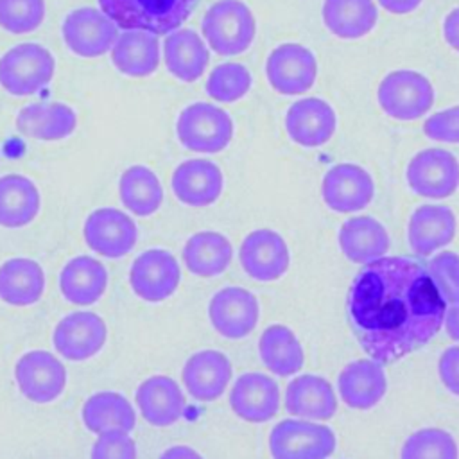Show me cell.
I'll use <instances>...</instances> for the list:
<instances>
[{
    "label": "cell",
    "mask_w": 459,
    "mask_h": 459,
    "mask_svg": "<svg viewBox=\"0 0 459 459\" xmlns=\"http://www.w3.org/2000/svg\"><path fill=\"white\" fill-rule=\"evenodd\" d=\"M445 310L427 267L409 256L364 264L346 298L357 342L382 366L423 348L443 326Z\"/></svg>",
    "instance_id": "1"
},
{
    "label": "cell",
    "mask_w": 459,
    "mask_h": 459,
    "mask_svg": "<svg viewBox=\"0 0 459 459\" xmlns=\"http://www.w3.org/2000/svg\"><path fill=\"white\" fill-rule=\"evenodd\" d=\"M199 0H99L100 11L124 30L138 29L156 36L179 29Z\"/></svg>",
    "instance_id": "2"
},
{
    "label": "cell",
    "mask_w": 459,
    "mask_h": 459,
    "mask_svg": "<svg viewBox=\"0 0 459 459\" xmlns=\"http://www.w3.org/2000/svg\"><path fill=\"white\" fill-rule=\"evenodd\" d=\"M201 32L219 56H237L255 41L256 20L242 0H219L204 13Z\"/></svg>",
    "instance_id": "3"
},
{
    "label": "cell",
    "mask_w": 459,
    "mask_h": 459,
    "mask_svg": "<svg viewBox=\"0 0 459 459\" xmlns=\"http://www.w3.org/2000/svg\"><path fill=\"white\" fill-rule=\"evenodd\" d=\"M56 72L52 52L34 41L18 43L0 57V86L16 97L41 91Z\"/></svg>",
    "instance_id": "4"
},
{
    "label": "cell",
    "mask_w": 459,
    "mask_h": 459,
    "mask_svg": "<svg viewBox=\"0 0 459 459\" xmlns=\"http://www.w3.org/2000/svg\"><path fill=\"white\" fill-rule=\"evenodd\" d=\"M176 136L188 151L215 154L230 145L233 120L228 111L212 102H192L178 115Z\"/></svg>",
    "instance_id": "5"
},
{
    "label": "cell",
    "mask_w": 459,
    "mask_h": 459,
    "mask_svg": "<svg viewBox=\"0 0 459 459\" xmlns=\"http://www.w3.org/2000/svg\"><path fill=\"white\" fill-rule=\"evenodd\" d=\"M377 100L382 111L394 120H418L434 104V86L421 72L400 68L380 81Z\"/></svg>",
    "instance_id": "6"
},
{
    "label": "cell",
    "mask_w": 459,
    "mask_h": 459,
    "mask_svg": "<svg viewBox=\"0 0 459 459\" xmlns=\"http://www.w3.org/2000/svg\"><path fill=\"white\" fill-rule=\"evenodd\" d=\"M337 437L328 425L303 418H285L269 434L273 459H328Z\"/></svg>",
    "instance_id": "7"
},
{
    "label": "cell",
    "mask_w": 459,
    "mask_h": 459,
    "mask_svg": "<svg viewBox=\"0 0 459 459\" xmlns=\"http://www.w3.org/2000/svg\"><path fill=\"white\" fill-rule=\"evenodd\" d=\"M405 181L420 197L446 199L459 188V161L446 149H421L409 160Z\"/></svg>",
    "instance_id": "8"
},
{
    "label": "cell",
    "mask_w": 459,
    "mask_h": 459,
    "mask_svg": "<svg viewBox=\"0 0 459 459\" xmlns=\"http://www.w3.org/2000/svg\"><path fill=\"white\" fill-rule=\"evenodd\" d=\"M66 368L47 350L25 351L14 366V380L23 398L32 403H50L66 387Z\"/></svg>",
    "instance_id": "9"
},
{
    "label": "cell",
    "mask_w": 459,
    "mask_h": 459,
    "mask_svg": "<svg viewBox=\"0 0 459 459\" xmlns=\"http://www.w3.org/2000/svg\"><path fill=\"white\" fill-rule=\"evenodd\" d=\"M179 281V262L163 247L142 251L129 269V285L133 292L149 303H160L170 298L178 290Z\"/></svg>",
    "instance_id": "10"
},
{
    "label": "cell",
    "mask_w": 459,
    "mask_h": 459,
    "mask_svg": "<svg viewBox=\"0 0 459 459\" xmlns=\"http://www.w3.org/2000/svg\"><path fill=\"white\" fill-rule=\"evenodd\" d=\"M63 39L79 57H99L111 50L118 38V25L95 7H77L61 23Z\"/></svg>",
    "instance_id": "11"
},
{
    "label": "cell",
    "mask_w": 459,
    "mask_h": 459,
    "mask_svg": "<svg viewBox=\"0 0 459 459\" xmlns=\"http://www.w3.org/2000/svg\"><path fill=\"white\" fill-rule=\"evenodd\" d=\"M317 75L314 52L301 43H281L271 50L265 61V77L271 88L281 95L308 91Z\"/></svg>",
    "instance_id": "12"
},
{
    "label": "cell",
    "mask_w": 459,
    "mask_h": 459,
    "mask_svg": "<svg viewBox=\"0 0 459 459\" xmlns=\"http://www.w3.org/2000/svg\"><path fill=\"white\" fill-rule=\"evenodd\" d=\"M82 237L93 253L104 258H122L136 246L138 228L126 212L102 206L86 217Z\"/></svg>",
    "instance_id": "13"
},
{
    "label": "cell",
    "mask_w": 459,
    "mask_h": 459,
    "mask_svg": "<svg viewBox=\"0 0 459 459\" xmlns=\"http://www.w3.org/2000/svg\"><path fill=\"white\" fill-rule=\"evenodd\" d=\"M108 326L104 319L90 310L63 316L52 333V344L63 359L82 362L95 357L106 344Z\"/></svg>",
    "instance_id": "14"
},
{
    "label": "cell",
    "mask_w": 459,
    "mask_h": 459,
    "mask_svg": "<svg viewBox=\"0 0 459 459\" xmlns=\"http://www.w3.org/2000/svg\"><path fill=\"white\" fill-rule=\"evenodd\" d=\"M260 317L256 296L242 287L228 285L217 290L208 303V319L213 330L226 339L247 337Z\"/></svg>",
    "instance_id": "15"
},
{
    "label": "cell",
    "mask_w": 459,
    "mask_h": 459,
    "mask_svg": "<svg viewBox=\"0 0 459 459\" xmlns=\"http://www.w3.org/2000/svg\"><path fill=\"white\" fill-rule=\"evenodd\" d=\"M238 260L246 274L253 280L274 281L287 273L290 253L285 238L278 231L258 228L244 237Z\"/></svg>",
    "instance_id": "16"
},
{
    "label": "cell",
    "mask_w": 459,
    "mask_h": 459,
    "mask_svg": "<svg viewBox=\"0 0 459 459\" xmlns=\"http://www.w3.org/2000/svg\"><path fill=\"white\" fill-rule=\"evenodd\" d=\"M375 195L371 174L357 163H337L330 167L321 183L323 203L339 213L364 210Z\"/></svg>",
    "instance_id": "17"
},
{
    "label": "cell",
    "mask_w": 459,
    "mask_h": 459,
    "mask_svg": "<svg viewBox=\"0 0 459 459\" xmlns=\"http://www.w3.org/2000/svg\"><path fill=\"white\" fill-rule=\"evenodd\" d=\"M170 188L181 204L203 208L213 204L224 190L221 167L206 158L181 161L170 178Z\"/></svg>",
    "instance_id": "18"
},
{
    "label": "cell",
    "mask_w": 459,
    "mask_h": 459,
    "mask_svg": "<svg viewBox=\"0 0 459 459\" xmlns=\"http://www.w3.org/2000/svg\"><path fill=\"white\" fill-rule=\"evenodd\" d=\"M230 407L237 418L247 423L269 421L280 409V387L265 373H242L231 385Z\"/></svg>",
    "instance_id": "19"
},
{
    "label": "cell",
    "mask_w": 459,
    "mask_h": 459,
    "mask_svg": "<svg viewBox=\"0 0 459 459\" xmlns=\"http://www.w3.org/2000/svg\"><path fill=\"white\" fill-rule=\"evenodd\" d=\"M337 129L335 109L319 97L294 100L285 113V131L289 138L307 149L321 147Z\"/></svg>",
    "instance_id": "20"
},
{
    "label": "cell",
    "mask_w": 459,
    "mask_h": 459,
    "mask_svg": "<svg viewBox=\"0 0 459 459\" xmlns=\"http://www.w3.org/2000/svg\"><path fill=\"white\" fill-rule=\"evenodd\" d=\"M457 233V219L450 206L425 203L409 217L407 240L416 256H430L448 246Z\"/></svg>",
    "instance_id": "21"
},
{
    "label": "cell",
    "mask_w": 459,
    "mask_h": 459,
    "mask_svg": "<svg viewBox=\"0 0 459 459\" xmlns=\"http://www.w3.org/2000/svg\"><path fill=\"white\" fill-rule=\"evenodd\" d=\"M231 375V360L219 350H199L192 353L181 369L185 389L199 402H213L222 396Z\"/></svg>",
    "instance_id": "22"
},
{
    "label": "cell",
    "mask_w": 459,
    "mask_h": 459,
    "mask_svg": "<svg viewBox=\"0 0 459 459\" xmlns=\"http://www.w3.org/2000/svg\"><path fill=\"white\" fill-rule=\"evenodd\" d=\"M136 407L142 418L152 427H170L185 412V393L179 384L167 375L145 378L134 393Z\"/></svg>",
    "instance_id": "23"
},
{
    "label": "cell",
    "mask_w": 459,
    "mask_h": 459,
    "mask_svg": "<svg viewBox=\"0 0 459 459\" xmlns=\"http://www.w3.org/2000/svg\"><path fill=\"white\" fill-rule=\"evenodd\" d=\"M341 400L357 411L373 409L387 391L384 366L373 359H357L348 362L337 380Z\"/></svg>",
    "instance_id": "24"
},
{
    "label": "cell",
    "mask_w": 459,
    "mask_h": 459,
    "mask_svg": "<svg viewBox=\"0 0 459 459\" xmlns=\"http://www.w3.org/2000/svg\"><path fill=\"white\" fill-rule=\"evenodd\" d=\"M285 409L289 414L303 420H332L337 412V394L325 377L303 373L289 382Z\"/></svg>",
    "instance_id": "25"
},
{
    "label": "cell",
    "mask_w": 459,
    "mask_h": 459,
    "mask_svg": "<svg viewBox=\"0 0 459 459\" xmlns=\"http://www.w3.org/2000/svg\"><path fill=\"white\" fill-rule=\"evenodd\" d=\"M75 127V111L68 104L57 100H39L27 104L16 115V129L32 140H63L68 138Z\"/></svg>",
    "instance_id": "26"
},
{
    "label": "cell",
    "mask_w": 459,
    "mask_h": 459,
    "mask_svg": "<svg viewBox=\"0 0 459 459\" xmlns=\"http://www.w3.org/2000/svg\"><path fill=\"white\" fill-rule=\"evenodd\" d=\"M108 289L104 264L90 255L70 258L59 273V290L68 303L88 307L97 303Z\"/></svg>",
    "instance_id": "27"
},
{
    "label": "cell",
    "mask_w": 459,
    "mask_h": 459,
    "mask_svg": "<svg viewBox=\"0 0 459 459\" xmlns=\"http://www.w3.org/2000/svg\"><path fill=\"white\" fill-rule=\"evenodd\" d=\"M339 247L351 264H369L382 258L389 249L385 226L371 215L346 219L339 230Z\"/></svg>",
    "instance_id": "28"
},
{
    "label": "cell",
    "mask_w": 459,
    "mask_h": 459,
    "mask_svg": "<svg viewBox=\"0 0 459 459\" xmlns=\"http://www.w3.org/2000/svg\"><path fill=\"white\" fill-rule=\"evenodd\" d=\"M163 61L172 77L183 82H194L204 74L210 63V52L195 30L176 29L163 41Z\"/></svg>",
    "instance_id": "29"
},
{
    "label": "cell",
    "mask_w": 459,
    "mask_h": 459,
    "mask_svg": "<svg viewBox=\"0 0 459 459\" xmlns=\"http://www.w3.org/2000/svg\"><path fill=\"white\" fill-rule=\"evenodd\" d=\"M109 52L113 66L129 77H147L160 65L158 36L147 30L129 29L120 32Z\"/></svg>",
    "instance_id": "30"
},
{
    "label": "cell",
    "mask_w": 459,
    "mask_h": 459,
    "mask_svg": "<svg viewBox=\"0 0 459 459\" xmlns=\"http://www.w3.org/2000/svg\"><path fill=\"white\" fill-rule=\"evenodd\" d=\"M45 292L43 267L27 256L7 258L0 265V299L11 307H29Z\"/></svg>",
    "instance_id": "31"
},
{
    "label": "cell",
    "mask_w": 459,
    "mask_h": 459,
    "mask_svg": "<svg viewBox=\"0 0 459 459\" xmlns=\"http://www.w3.org/2000/svg\"><path fill=\"white\" fill-rule=\"evenodd\" d=\"M41 208L36 183L23 174L0 176V226L16 230L30 224Z\"/></svg>",
    "instance_id": "32"
},
{
    "label": "cell",
    "mask_w": 459,
    "mask_h": 459,
    "mask_svg": "<svg viewBox=\"0 0 459 459\" xmlns=\"http://www.w3.org/2000/svg\"><path fill=\"white\" fill-rule=\"evenodd\" d=\"M84 427L93 434L131 432L136 425V411L133 403L117 391H99L86 398L81 409Z\"/></svg>",
    "instance_id": "33"
},
{
    "label": "cell",
    "mask_w": 459,
    "mask_h": 459,
    "mask_svg": "<svg viewBox=\"0 0 459 459\" xmlns=\"http://www.w3.org/2000/svg\"><path fill=\"white\" fill-rule=\"evenodd\" d=\"M181 256L192 274L213 278L228 269L233 258V246L226 235L213 230H203L188 237Z\"/></svg>",
    "instance_id": "34"
},
{
    "label": "cell",
    "mask_w": 459,
    "mask_h": 459,
    "mask_svg": "<svg viewBox=\"0 0 459 459\" xmlns=\"http://www.w3.org/2000/svg\"><path fill=\"white\" fill-rule=\"evenodd\" d=\"M321 14L333 36L359 39L375 29L378 7L375 0H325Z\"/></svg>",
    "instance_id": "35"
},
{
    "label": "cell",
    "mask_w": 459,
    "mask_h": 459,
    "mask_svg": "<svg viewBox=\"0 0 459 459\" xmlns=\"http://www.w3.org/2000/svg\"><path fill=\"white\" fill-rule=\"evenodd\" d=\"M262 364L276 377H290L303 368L305 353L296 333L280 323L269 325L258 339Z\"/></svg>",
    "instance_id": "36"
},
{
    "label": "cell",
    "mask_w": 459,
    "mask_h": 459,
    "mask_svg": "<svg viewBox=\"0 0 459 459\" xmlns=\"http://www.w3.org/2000/svg\"><path fill=\"white\" fill-rule=\"evenodd\" d=\"M118 195L129 213L149 217L156 213L163 203V186L152 169L131 165L120 174Z\"/></svg>",
    "instance_id": "37"
},
{
    "label": "cell",
    "mask_w": 459,
    "mask_h": 459,
    "mask_svg": "<svg viewBox=\"0 0 459 459\" xmlns=\"http://www.w3.org/2000/svg\"><path fill=\"white\" fill-rule=\"evenodd\" d=\"M400 459H459L457 441L437 427L414 430L402 445Z\"/></svg>",
    "instance_id": "38"
},
{
    "label": "cell",
    "mask_w": 459,
    "mask_h": 459,
    "mask_svg": "<svg viewBox=\"0 0 459 459\" xmlns=\"http://www.w3.org/2000/svg\"><path fill=\"white\" fill-rule=\"evenodd\" d=\"M253 77L251 72L242 65L235 61L221 63L217 65L206 79L204 91L219 102H235L240 100L251 88Z\"/></svg>",
    "instance_id": "39"
},
{
    "label": "cell",
    "mask_w": 459,
    "mask_h": 459,
    "mask_svg": "<svg viewBox=\"0 0 459 459\" xmlns=\"http://www.w3.org/2000/svg\"><path fill=\"white\" fill-rule=\"evenodd\" d=\"M45 20V0H0V27L11 34L36 30Z\"/></svg>",
    "instance_id": "40"
},
{
    "label": "cell",
    "mask_w": 459,
    "mask_h": 459,
    "mask_svg": "<svg viewBox=\"0 0 459 459\" xmlns=\"http://www.w3.org/2000/svg\"><path fill=\"white\" fill-rule=\"evenodd\" d=\"M427 271L445 303L459 301V255L441 251L429 260Z\"/></svg>",
    "instance_id": "41"
},
{
    "label": "cell",
    "mask_w": 459,
    "mask_h": 459,
    "mask_svg": "<svg viewBox=\"0 0 459 459\" xmlns=\"http://www.w3.org/2000/svg\"><path fill=\"white\" fill-rule=\"evenodd\" d=\"M90 459H136V443L129 432L113 430L99 434L91 446Z\"/></svg>",
    "instance_id": "42"
},
{
    "label": "cell",
    "mask_w": 459,
    "mask_h": 459,
    "mask_svg": "<svg viewBox=\"0 0 459 459\" xmlns=\"http://www.w3.org/2000/svg\"><path fill=\"white\" fill-rule=\"evenodd\" d=\"M423 134L434 142L459 143V104L430 115L423 122Z\"/></svg>",
    "instance_id": "43"
},
{
    "label": "cell",
    "mask_w": 459,
    "mask_h": 459,
    "mask_svg": "<svg viewBox=\"0 0 459 459\" xmlns=\"http://www.w3.org/2000/svg\"><path fill=\"white\" fill-rule=\"evenodd\" d=\"M437 375L443 385L459 396V344L446 348L437 360Z\"/></svg>",
    "instance_id": "44"
},
{
    "label": "cell",
    "mask_w": 459,
    "mask_h": 459,
    "mask_svg": "<svg viewBox=\"0 0 459 459\" xmlns=\"http://www.w3.org/2000/svg\"><path fill=\"white\" fill-rule=\"evenodd\" d=\"M443 38L445 41L459 52V7L452 9L443 20Z\"/></svg>",
    "instance_id": "45"
},
{
    "label": "cell",
    "mask_w": 459,
    "mask_h": 459,
    "mask_svg": "<svg viewBox=\"0 0 459 459\" xmlns=\"http://www.w3.org/2000/svg\"><path fill=\"white\" fill-rule=\"evenodd\" d=\"M382 9L393 14H407L420 7L423 0H377Z\"/></svg>",
    "instance_id": "46"
},
{
    "label": "cell",
    "mask_w": 459,
    "mask_h": 459,
    "mask_svg": "<svg viewBox=\"0 0 459 459\" xmlns=\"http://www.w3.org/2000/svg\"><path fill=\"white\" fill-rule=\"evenodd\" d=\"M443 325H445L446 335L454 341H459V301L450 303L448 310H445Z\"/></svg>",
    "instance_id": "47"
},
{
    "label": "cell",
    "mask_w": 459,
    "mask_h": 459,
    "mask_svg": "<svg viewBox=\"0 0 459 459\" xmlns=\"http://www.w3.org/2000/svg\"><path fill=\"white\" fill-rule=\"evenodd\" d=\"M158 459H203V455L188 445H172L165 448Z\"/></svg>",
    "instance_id": "48"
}]
</instances>
